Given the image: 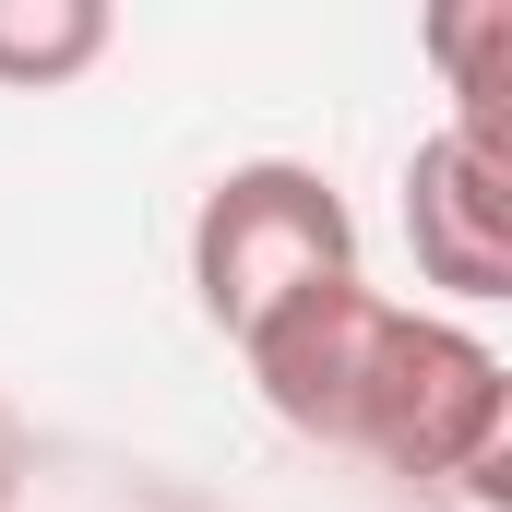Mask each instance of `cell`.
Segmentation results:
<instances>
[{"label": "cell", "instance_id": "6da1fadb", "mask_svg": "<svg viewBox=\"0 0 512 512\" xmlns=\"http://www.w3.org/2000/svg\"><path fill=\"white\" fill-rule=\"evenodd\" d=\"M346 453H370L393 477H453L465 501H512V370L489 334H465L453 310H393L382 358L358 382Z\"/></svg>", "mask_w": 512, "mask_h": 512}, {"label": "cell", "instance_id": "7a4b0ae2", "mask_svg": "<svg viewBox=\"0 0 512 512\" xmlns=\"http://www.w3.org/2000/svg\"><path fill=\"white\" fill-rule=\"evenodd\" d=\"M334 274H358V215H346V191L322 167L239 155L203 191V215H191V298H203V322L227 346L251 322H274L298 286H334Z\"/></svg>", "mask_w": 512, "mask_h": 512}, {"label": "cell", "instance_id": "3957f363", "mask_svg": "<svg viewBox=\"0 0 512 512\" xmlns=\"http://www.w3.org/2000/svg\"><path fill=\"white\" fill-rule=\"evenodd\" d=\"M405 239H417V286H441L453 310L512 298V167L477 155L465 131H429L405 155Z\"/></svg>", "mask_w": 512, "mask_h": 512}, {"label": "cell", "instance_id": "277c9868", "mask_svg": "<svg viewBox=\"0 0 512 512\" xmlns=\"http://www.w3.org/2000/svg\"><path fill=\"white\" fill-rule=\"evenodd\" d=\"M429 60L453 84V131L512 167V108H501L512 96V0H441L429 12Z\"/></svg>", "mask_w": 512, "mask_h": 512}, {"label": "cell", "instance_id": "5b68a950", "mask_svg": "<svg viewBox=\"0 0 512 512\" xmlns=\"http://www.w3.org/2000/svg\"><path fill=\"white\" fill-rule=\"evenodd\" d=\"M108 36H120L108 0H0V84L12 96H48V84L96 72Z\"/></svg>", "mask_w": 512, "mask_h": 512}, {"label": "cell", "instance_id": "8992f818", "mask_svg": "<svg viewBox=\"0 0 512 512\" xmlns=\"http://www.w3.org/2000/svg\"><path fill=\"white\" fill-rule=\"evenodd\" d=\"M0 489H12V453H0Z\"/></svg>", "mask_w": 512, "mask_h": 512}]
</instances>
